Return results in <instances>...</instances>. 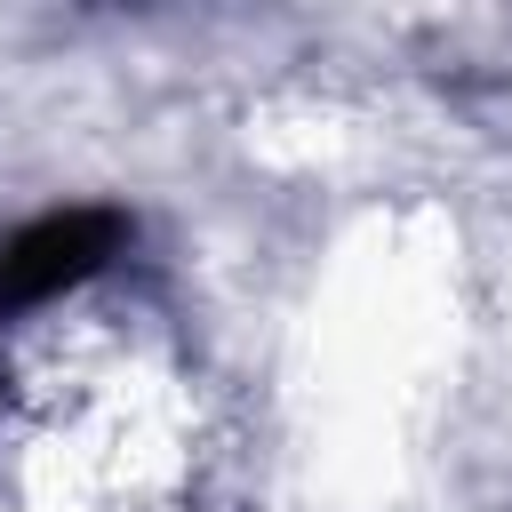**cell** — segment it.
Returning <instances> with one entry per match:
<instances>
[{
    "mask_svg": "<svg viewBox=\"0 0 512 512\" xmlns=\"http://www.w3.org/2000/svg\"><path fill=\"white\" fill-rule=\"evenodd\" d=\"M104 240H112L104 216H48V224H32V232L0 256V296H8V304L56 296L64 280H80V272L104 256Z\"/></svg>",
    "mask_w": 512,
    "mask_h": 512,
    "instance_id": "1",
    "label": "cell"
}]
</instances>
